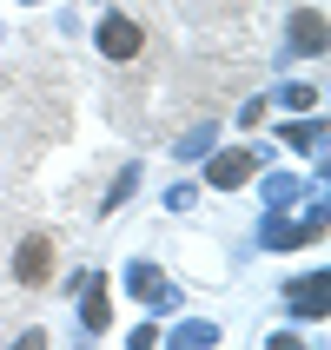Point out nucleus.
<instances>
[{
  "mask_svg": "<svg viewBox=\"0 0 331 350\" xmlns=\"http://www.w3.org/2000/svg\"><path fill=\"white\" fill-rule=\"evenodd\" d=\"M99 53H106V59H133V53H139V27L113 14L106 27H99Z\"/></svg>",
  "mask_w": 331,
  "mask_h": 350,
  "instance_id": "1",
  "label": "nucleus"
},
{
  "mask_svg": "<svg viewBox=\"0 0 331 350\" xmlns=\"http://www.w3.org/2000/svg\"><path fill=\"white\" fill-rule=\"evenodd\" d=\"M20 278H27V284H47V271H53V245H47V238H27V245H20V265H14Z\"/></svg>",
  "mask_w": 331,
  "mask_h": 350,
  "instance_id": "2",
  "label": "nucleus"
},
{
  "mask_svg": "<svg viewBox=\"0 0 331 350\" xmlns=\"http://www.w3.org/2000/svg\"><path fill=\"white\" fill-rule=\"evenodd\" d=\"M245 172H252V159H245V152H225V159L212 165V185H238Z\"/></svg>",
  "mask_w": 331,
  "mask_h": 350,
  "instance_id": "3",
  "label": "nucleus"
},
{
  "mask_svg": "<svg viewBox=\"0 0 331 350\" xmlns=\"http://www.w3.org/2000/svg\"><path fill=\"white\" fill-rule=\"evenodd\" d=\"M325 27H318V14H298V46H305V53H318V46H325Z\"/></svg>",
  "mask_w": 331,
  "mask_h": 350,
  "instance_id": "4",
  "label": "nucleus"
},
{
  "mask_svg": "<svg viewBox=\"0 0 331 350\" xmlns=\"http://www.w3.org/2000/svg\"><path fill=\"white\" fill-rule=\"evenodd\" d=\"M20 350H47V337H27V344H20Z\"/></svg>",
  "mask_w": 331,
  "mask_h": 350,
  "instance_id": "5",
  "label": "nucleus"
}]
</instances>
